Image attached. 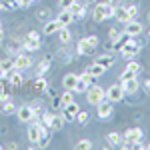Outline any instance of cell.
Wrapping results in <instances>:
<instances>
[{"label":"cell","instance_id":"obj_1","mask_svg":"<svg viewBox=\"0 0 150 150\" xmlns=\"http://www.w3.org/2000/svg\"><path fill=\"white\" fill-rule=\"evenodd\" d=\"M114 10H116V6H112L110 2H98L92 10L94 22H102L106 18H114Z\"/></svg>","mask_w":150,"mask_h":150},{"label":"cell","instance_id":"obj_2","mask_svg":"<svg viewBox=\"0 0 150 150\" xmlns=\"http://www.w3.org/2000/svg\"><path fill=\"white\" fill-rule=\"evenodd\" d=\"M84 94H86L88 104H92V106H96V104H100L102 100H106V88L98 86V84H90L88 90H86Z\"/></svg>","mask_w":150,"mask_h":150},{"label":"cell","instance_id":"obj_3","mask_svg":"<svg viewBox=\"0 0 150 150\" xmlns=\"http://www.w3.org/2000/svg\"><path fill=\"white\" fill-rule=\"evenodd\" d=\"M140 50H142V44H140L138 40H132V36H130V40H128L126 44L120 46V54H122V58H126V60H132Z\"/></svg>","mask_w":150,"mask_h":150},{"label":"cell","instance_id":"obj_4","mask_svg":"<svg viewBox=\"0 0 150 150\" xmlns=\"http://www.w3.org/2000/svg\"><path fill=\"white\" fill-rule=\"evenodd\" d=\"M48 128L42 124V122H36V120H32V124L28 126V130H26V136H28V140H30V144H36L38 140H40V136L46 132Z\"/></svg>","mask_w":150,"mask_h":150},{"label":"cell","instance_id":"obj_5","mask_svg":"<svg viewBox=\"0 0 150 150\" xmlns=\"http://www.w3.org/2000/svg\"><path fill=\"white\" fill-rule=\"evenodd\" d=\"M124 96H126V94H124V90H122L120 84H110V86L106 88V100H108V102L116 104V102H120Z\"/></svg>","mask_w":150,"mask_h":150},{"label":"cell","instance_id":"obj_6","mask_svg":"<svg viewBox=\"0 0 150 150\" xmlns=\"http://www.w3.org/2000/svg\"><path fill=\"white\" fill-rule=\"evenodd\" d=\"M140 70H142L140 62H136V60H128L126 68L122 70V74H120V82H122V80H126V78H132V76H136Z\"/></svg>","mask_w":150,"mask_h":150},{"label":"cell","instance_id":"obj_7","mask_svg":"<svg viewBox=\"0 0 150 150\" xmlns=\"http://www.w3.org/2000/svg\"><path fill=\"white\" fill-rule=\"evenodd\" d=\"M96 114H98V118H102V120L110 118V116L114 114V104L108 102V100H102L100 104H96Z\"/></svg>","mask_w":150,"mask_h":150},{"label":"cell","instance_id":"obj_8","mask_svg":"<svg viewBox=\"0 0 150 150\" xmlns=\"http://www.w3.org/2000/svg\"><path fill=\"white\" fill-rule=\"evenodd\" d=\"M16 116H18V120L20 122H32L36 118V112L32 106H18V110H16Z\"/></svg>","mask_w":150,"mask_h":150},{"label":"cell","instance_id":"obj_9","mask_svg":"<svg viewBox=\"0 0 150 150\" xmlns=\"http://www.w3.org/2000/svg\"><path fill=\"white\" fill-rule=\"evenodd\" d=\"M122 138L126 140V142H130V144H136V142H140V140L144 138V130L142 128H128L126 132L122 134Z\"/></svg>","mask_w":150,"mask_h":150},{"label":"cell","instance_id":"obj_10","mask_svg":"<svg viewBox=\"0 0 150 150\" xmlns=\"http://www.w3.org/2000/svg\"><path fill=\"white\" fill-rule=\"evenodd\" d=\"M32 66V56L30 54H26V52H22V54H16L14 56V68L16 70H26Z\"/></svg>","mask_w":150,"mask_h":150},{"label":"cell","instance_id":"obj_11","mask_svg":"<svg viewBox=\"0 0 150 150\" xmlns=\"http://www.w3.org/2000/svg\"><path fill=\"white\" fill-rule=\"evenodd\" d=\"M142 30H144V26H142L136 18H132V20H128V22L124 24V32H126L128 36H132V38H134V36H140Z\"/></svg>","mask_w":150,"mask_h":150},{"label":"cell","instance_id":"obj_12","mask_svg":"<svg viewBox=\"0 0 150 150\" xmlns=\"http://www.w3.org/2000/svg\"><path fill=\"white\" fill-rule=\"evenodd\" d=\"M120 86H122V90H124V94H136L140 88V82L136 76H132V78H126V80L120 82Z\"/></svg>","mask_w":150,"mask_h":150},{"label":"cell","instance_id":"obj_13","mask_svg":"<svg viewBox=\"0 0 150 150\" xmlns=\"http://www.w3.org/2000/svg\"><path fill=\"white\" fill-rule=\"evenodd\" d=\"M60 28H62L60 20H58V18H52V20H46V22H44V26H42V34H46V36L56 34Z\"/></svg>","mask_w":150,"mask_h":150},{"label":"cell","instance_id":"obj_14","mask_svg":"<svg viewBox=\"0 0 150 150\" xmlns=\"http://www.w3.org/2000/svg\"><path fill=\"white\" fill-rule=\"evenodd\" d=\"M62 108H64V114H62L64 120H74L76 114L80 112V106H78V102H74V100H72L70 104H66V106H62Z\"/></svg>","mask_w":150,"mask_h":150},{"label":"cell","instance_id":"obj_15","mask_svg":"<svg viewBox=\"0 0 150 150\" xmlns=\"http://www.w3.org/2000/svg\"><path fill=\"white\" fill-rule=\"evenodd\" d=\"M70 12H72V16H74V20H82L84 16H86V8H84V4H80V2H72L70 4V8H68Z\"/></svg>","mask_w":150,"mask_h":150},{"label":"cell","instance_id":"obj_16","mask_svg":"<svg viewBox=\"0 0 150 150\" xmlns=\"http://www.w3.org/2000/svg\"><path fill=\"white\" fill-rule=\"evenodd\" d=\"M76 82H78V74H76V72H68V74H64V78H62V88H64V90H74Z\"/></svg>","mask_w":150,"mask_h":150},{"label":"cell","instance_id":"obj_17","mask_svg":"<svg viewBox=\"0 0 150 150\" xmlns=\"http://www.w3.org/2000/svg\"><path fill=\"white\" fill-rule=\"evenodd\" d=\"M82 42H84V46L88 48V52L92 54L94 50L98 48V44H100V40H98V36L96 34H90V36H84V38H80Z\"/></svg>","mask_w":150,"mask_h":150},{"label":"cell","instance_id":"obj_18","mask_svg":"<svg viewBox=\"0 0 150 150\" xmlns=\"http://www.w3.org/2000/svg\"><path fill=\"white\" fill-rule=\"evenodd\" d=\"M6 78L10 80V84L14 86V88H18V86H22V74H20V70H10L8 74H6Z\"/></svg>","mask_w":150,"mask_h":150},{"label":"cell","instance_id":"obj_19","mask_svg":"<svg viewBox=\"0 0 150 150\" xmlns=\"http://www.w3.org/2000/svg\"><path fill=\"white\" fill-rule=\"evenodd\" d=\"M56 18L60 20V24H62V26H68V24L74 22V16H72V12H70L68 8H62V10H60V14H58Z\"/></svg>","mask_w":150,"mask_h":150},{"label":"cell","instance_id":"obj_20","mask_svg":"<svg viewBox=\"0 0 150 150\" xmlns=\"http://www.w3.org/2000/svg\"><path fill=\"white\" fill-rule=\"evenodd\" d=\"M114 18L118 20V22L126 24L128 20H130V16H128V10H126V6H116V10H114Z\"/></svg>","mask_w":150,"mask_h":150},{"label":"cell","instance_id":"obj_21","mask_svg":"<svg viewBox=\"0 0 150 150\" xmlns=\"http://www.w3.org/2000/svg\"><path fill=\"white\" fill-rule=\"evenodd\" d=\"M16 104L12 102V100H8V102H2L0 104V114H4V116H10V114H16Z\"/></svg>","mask_w":150,"mask_h":150},{"label":"cell","instance_id":"obj_22","mask_svg":"<svg viewBox=\"0 0 150 150\" xmlns=\"http://www.w3.org/2000/svg\"><path fill=\"white\" fill-rule=\"evenodd\" d=\"M106 142H108V146H120V142H122V134H118V132H108L106 134Z\"/></svg>","mask_w":150,"mask_h":150},{"label":"cell","instance_id":"obj_23","mask_svg":"<svg viewBox=\"0 0 150 150\" xmlns=\"http://www.w3.org/2000/svg\"><path fill=\"white\" fill-rule=\"evenodd\" d=\"M56 34H58V38H60V42H62L64 46H66V44H68L70 40H72V32L68 30V26H62V28L58 30Z\"/></svg>","mask_w":150,"mask_h":150},{"label":"cell","instance_id":"obj_24","mask_svg":"<svg viewBox=\"0 0 150 150\" xmlns=\"http://www.w3.org/2000/svg\"><path fill=\"white\" fill-rule=\"evenodd\" d=\"M96 62H98V64H102L106 70L110 68V66H114V58H112V54H108V52L102 54V56H96Z\"/></svg>","mask_w":150,"mask_h":150},{"label":"cell","instance_id":"obj_25","mask_svg":"<svg viewBox=\"0 0 150 150\" xmlns=\"http://www.w3.org/2000/svg\"><path fill=\"white\" fill-rule=\"evenodd\" d=\"M62 128H64V116L62 114H54L52 124H50V130H52V132H58V130H62Z\"/></svg>","mask_w":150,"mask_h":150},{"label":"cell","instance_id":"obj_26","mask_svg":"<svg viewBox=\"0 0 150 150\" xmlns=\"http://www.w3.org/2000/svg\"><path fill=\"white\" fill-rule=\"evenodd\" d=\"M32 90L34 92H44V90H48V82L42 78V76H36L34 84H32Z\"/></svg>","mask_w":150,"mask_h":150},{"label":"cell","instance_id":"obj_27","mask_svg":"<svg viewBox=\"0 0 150 150\" xmlns=\"http://www.w3.org/2000/svg\"><path fill=\"white\" fill-rule=\"evenodd\" d=\"M40 46H42V42H40V40L34 42V40H28V38H26V40L22 42V50H26V52H36Z\"/></svg>","mask_w":150,"mask_h":150},{"label":"cell","instance_id":"obj_28","mask_svg":"<svg viewBox=\"0 0 150 150\" xmlns=\"http://www.w3.org/2000/svg\"><path fill=\"white\" fill-rule=\"evenodd\" d=\"M88 72H90V74H92L94 78H96V76H102L104 72H106V68H104L102 64H98V62H94V64H90V66H88Z\"/></svg>","mask_w":150,"mask_h":150},{"label":"cell","instance_id":"obj_29","mask_svg":"<svg viewBox=\"0 0 150 150\" xmlns=\"http://www.w3.org/2000/svg\"><path fill=\"white\" fill-rule=\"evenodd\" d=\"M72 100H74V90H64V92L60 94V104H62V106L70 104Z\"/></svg>","mask_w":150,"mask_h":150},{"label":"cell","instance_id":"obj_30","mask_svg":"<svg viewBox=\"0 0 150 150\" xmlns=\"http://www.w3.org/2000/svg\"><path fill=\"white\" fill-rule=\"evenodd\" d=\"M50 68V58H42V62L38 64V68H36V76H44V72Z\"/></svg>","mask_w":150,"mask_h":150},{"label":"cell","instance_id":"obj_31","mask_svg":"<svg viewBox=\"0 0 150 150\" xmlns=\"http://www.w3.org/2000/svg\"><path fill=\"white\" fill-rule=\"evenodd\" d=\"M0 68L4 70L6 74H8L10 70H14V58H4V60H0Z\"/></svg>","mask_w":150,"mask_h":150},{"label":"cell","instance_id":"obj_32","mask_svg":"<svg viewBox=\"0 0 150 150\" xmlns=\"http://www.w3.org/2000/svg\"><path fill=\"white\" fill-rule=\"evenodd\" d=\"M128 40H130V36H128L126 32H120V34H118V38L114 40V48H118V50H120V46H124Z\"/></svg>","mask_w":150,"mask_h":150},{"label":"cell","instance_id":"obj_33","mask_svg":"<svg viewBox=\"0 0 150 150\" xmlns=\"http://www.w3.org/2000/svg\"><path fill=\"white\" fill-rule=\"evenodd\" d=\"M88 120H90V114H88V112H84V110H80V112L76 114V122H78L80 126H86V124H88Z\"/></svg>","mask_w":150,"mask_h":150},{"label":"cell","instance_id":"obj_34","mask_svg":"<svg viewBox=\"0 0 150 150\" xmlns=\"http://www.w3.org/2000/svg\"><path fill=\"white\" fill-rule=\"evenodd\" d=\"M94 148V144L90 142V140H80V142H76V150H92Z\"/></svg>","mask_w":150,"mask_h":150},{"label":"cell","instance_id":"obj_35","mask_svg":"<svg viewBox=\"0 0 150 150\" xmlns=\"http://www.w3.org/2000/svg\"><path fill=\"white\" fill-rule=\"evenodd\" d=\"M126 10H128V16H130V20H132V18H136V16H138L140 8H138V4H130V6H126Z\"/></svg>","mask_w":150,"mask_h":150},{"label":"cell","instance_id":"obj_36","mask_svg":"<svg viewBox=\"0 0 150 150\" xmlns=\"http://www.w3.org/2000/svg\"><path fill=\"white\" fill-rule=\"evenodd\" d=\"M36 16H38L40 20H44V22L50 20V8H40V10L36 12Z\"/></svg>","mask_w":150,"mask_h":150},{"label":"cell","instance_id":"obj_37","mask_svg":"<svg viewBox=\"0 0 150 150\" xmlns=\"http://www.w3.org/2000/svg\"><path fill=\"white\" fill-rule=\"evenodd\" d=\"M52 118H54V114H50V112H44L42 114V124L50 130V124H52Z\"/></svg>","mask_w":150,"mask_h":150},{"label":"cell","instance_id":"obj_38","mask_svg":"<svg viewBox=\"0 0 150 150\" xmlns=\"http://www.w3.org/2000/svg\"><path fill=\"white\" fill-rule=\"evenodd\" d=\"M76 52H78V54H80V56H86V54H90V52H88V48L84 46V42H78V46H76Z\"/></svg>","mask_w":150,"mask_h":150},{"label":"cell","instance_id":"obj_39","mask_svg":"<svg viewBox=\"0 0 150 150\" xmlns=\"http://www.w3.org/2000/svg\"><path fill=\"white\" fill-rule=\"evenodd\" d=\"M26 38H28V40H34V42H38V40H40V32H36V30H30V32L26 34Z\"/></svg>","mask_w":150,"mask_h":150},{"label":"cell","instance_id":"obj_40","mask_svg":"<svg viewBox=\"0 0 150 150\" xmlns=\"http://www.w3.org/2000/svg\"><path fill=\"white\" fill-rule=\"evenodd\" d=\"M4 4H6V10L18 8V0H4Z\"/></svg>","mask_w":150,"mask_h":150},{"label":"cell","instance_id":"obj_41","mask_svg":"<svg viewBox=\"0 0 150 150\" xmlns=\"http://www.w3.org/2000/svg\"><path fill=\"white\" fill-rule=\"evenodd\" d=\"M36 0H18V8H28V6H32Z\"/></svg>","mask_w":150,"mask_h":150},{"label":"cell","instance_id":"obj_42","mask_svg":"<svg viewBox=\"0 0 150 150\" xmlns=\"http://www.w3.org/2000/svg\"><path fill=\"white\" fill-rule=\"evenodd\" d=\"M118 34H120V32H118L116 28H110V30H108V40H112V42H114L116 38H118Z\"/></svg>","mask_w":150,"mask_h":150},{"label":"cell","instance_id":"obj_43","mask_svg":"<svg viewBox=\"0 0 150 150\" xmlns=\"http://www.w3.org/2000/svg\"><path fill=\"white\" fill-rule=\"evenodd\" d=\"M74 0H60L58 4H60V8H70V4H72Z\"/></svg>","mask_w":150,"mask_h":150},{"label":"cell","instance_id":"obj_44","mask_svg":"<svg viewBox=\"0 0 150 150\" xmlns=\"http://www.w3.org/2000/svg\"><path fill=\"white\" fill-rule=\"evenodd\" d=\"M104 50H106V52H112V50H114V42H112V40H108V42L104 44Z\"/></svg>","mask_w":150,"mask_h":150},{"label":"cell","instance_id":"obj_45","mask_svg":"<svg viewBox=\"0 0 150 150\" xmlns=\"http://www.w3.org/2000/svg\"><path fill=\"white\" fill-rule=\"evenodd\" d=\"M8 100H10V94H8V92H2V94H0V104H2V102H8Z\"/></svg>","mask_w":150,"mask_h":150},{"label":"cell","instance_id":"obj_46","mask_svg":"<svg viewBox=\"0 0 150 150\" xmlns=\"http://www.w3.org/2000/svg\"><path fill=\"white\" fill-rule=\"evenodd\" d=\"M144 90H146V92L150 94V78H148V80H146V82H144Z\"/></svg>","mask_w":150,"mask_h":150},{"label":"cell","instance_id":"obj_47","mask_svg":"<svg viewBox=\"0 0 150 150\" xmlns=\"http://www.w3.org/2000/svg\"><path fill=\"white\" fill-rule=\"evenodd\" d=\"M108 2H110L112 6H118V4H120V0H108Z\"/></svg>","mask_w":150,"mask_h":150},{"label":"cell","instance_id":"obj_48","mask_svg":"<svg viewBox=\"0 0 150 150\" xmlns=\"http://www.w3.org/2000/svg\"><path fill=\"white\" fill-rule=\"evenodd\" d=\"M0 10H6V4H4V0H0Z\"/></svg>","mask_w":150,"mask_h":150},{"label":"cell","instance_id":"obj_49","mask_svg":"<svg viewBox=\"0 0 150 150\" xmlns=\"http://www.w3.org/2000/svg\"><path fill=\"white\" fill-rule=\"evenodd\" d=\"M2 36H4V32H2V28H0V42H2Z\"/></svg>","mask_w":150,"mask_h":150},{"label":"cell","instance_id":"obj_50","mask_svg":"<svg viewBox=\"0 0 150 150\" xmlns=\"http://www.w3.org/2000/svg\"><path fill=\"white\" fill-rule=\"evenodd\" d=\"M2 92H4V86H2V84H0V94H2Z\"/></svg>","mask_w":150,"mask_h":150},{"label":"cell","instance_id":"obj_51","mask_svg":"<svg viewBox=\"0 0 150 150\" xmlns=\"http://www.w3.org/2000/svg\"><path fill=\"white\" fill-rule=\"evenodd\" d=\"M148 22H150V14H148Z\"/></svg>","mask_w":150,"mask_h":150},{"label":"cell","instance_id":"obj_52","mask_svg":"<svg viewBox=\"0 0 150 150\" xmlns=\"http://www.w3.org/2000/svg\"><path fill=\"white\" fill-rule=\"evenodd\" d=\"M148 38H150V30H148Z\"/></svg>","mask_w":150,"mask_h":150},{"label":"cell","instance_id":"obj_53","mask_svg":"<svg viewBox=\"0 0 150 150\" xmlns=\"http://www.w3.org/2000/svg\"><path fill=\"white\" fill-rule=\"evenodd\" d=\"M0 28H2V22H0Z\"/></svg>","mask_w":150,"mask_h":150},{"label":"cell","instance_id":"obj_54","mask_svg":"<svg viewBox=\"0 0 150 150\" xmlns=\"http://www.w3.org/2000/svg\"><path fill=\"white\" fill-rule=\"evenodd\" d=\"M0 148H2V146H0Z\"/></svg>","mask_w":150,"mask_h":150}]
</instances>
